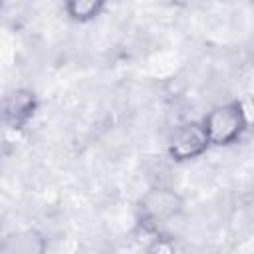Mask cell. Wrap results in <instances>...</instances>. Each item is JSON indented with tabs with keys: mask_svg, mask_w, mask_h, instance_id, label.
I'll return each instance as SVG.
<instances>
[{
	"mask_svg": "<svg viewBox=\"0 0 254 254\" xmlns=\"http://www.w3.org/2000/svg\"><path fill=\"white\" fill-rule=\"evenodd\" d=\"M210 147H228L238 143L250 127V111L242 99H230L214 105L200 119Z\"/></svg>",
	"mask_w": 254,
	"mask_h": 254,
	"instance_id": "1",
	"label": "cell"
},
{
	"mask_svg": "<svg viewBox=\"0 0 254 254\" xmlns=\"http://www.w3.org/2000/svg\"><path fill=\"white\" fill-rule=\"evenodd\" d=\"M183 210V198L169 187H155L147 190L137 202V222L147 232L159 234L161 228L179 216Z\"/></svg>",
	"mask_w": 254,
	"mask_h": 254,
	"instance_id": "2",
	"label": "cell"
},
{
	"mask_svg": "<svg viewBox=\"0 0 254 254\" xmlns=\"http://www.w3.org/2000/svg\"><path fill=\"white\" fill-rule=\"evenodd\" d=\"M210 149V141L200 121H185L173 129L167 141V155L175 163H189L202 157Z\"/></svg>",
	"mask_w": 254,
	"mask_h": 254,
	"instance_id": "3",
	"label": "cell"
},
{
	"mask_svg": "<svg viewBox=\"0 0 254 254\" xmlns=\"http://www.w3.org/2000/svg\"><path fill=\"white\" fill-rule=\"evenodd\" d=\"M38 95L30 87H14L2 97V121L10 131H22L38 113Z\"/></svg>",
	"mask_w": 254,
	"mask_h": 254,
	"instance_id": "4",
	"label": "cell"
},
{
	"mask_svg": "<svg viewBox=\"0 0 254 254\" xmlns=\"http://www.w3.org/2000/svg\"><path fill=\"white\" fill-rule=\"evenodd\" d=\"M48 240L36 228H22L6 236L4 254H46Z\"/></svg>",
	"mask_w": 254,
	"mask_h": 254,
	"instance_id": "5",
	"label": "cell"
},
{
	"mask_svg": "<svg viewBox=\"0 0 254 254\" xmlns=\"http://www.w3.org/2000/svg\"><path fill=\"white\" fill-rule=\"evenodd\" d=\"M107 10L103 0H67L64 4L65 16L75 24H89Z\"/></svg>",
	"mask_w": 254,
	"mask_h": 254,
	"instance_id": "6",
	"label": "cell"
},
{
	"mask_svg": "<svg viewBox=\"0 0 254 254\" xmlns=\"http://www.w3.org/2000/svg\"><path fill=\"white\" fill-rule=\"evenodd\" d=\"M145 254H177V242L173 236L165 232L153 234V238L145 248Z\"/></svg>",
	"mask_w": 254,
	"mask_h": 254,
	"instance_id": "7",
	"label": "cell"
}]
</instances>
